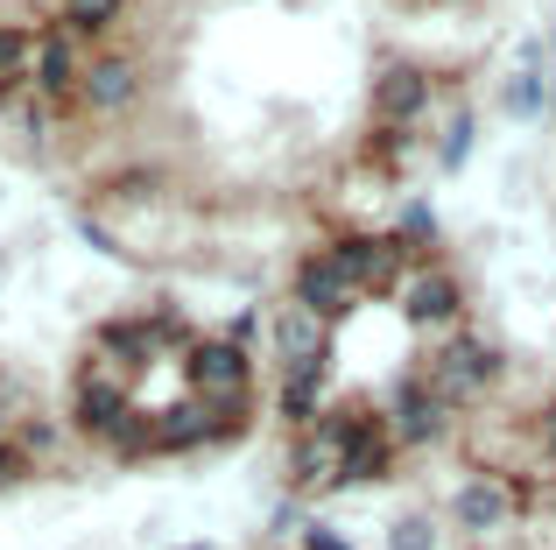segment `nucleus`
<instances>
[{
    "mask_svg": "<svg viewBox=\"0 0 556 550\" xmlns=\"http://www.w3.org/2000/svg\"><path fill=\"white\" fill-rule=\"evenodd\" d=\"M190 396L198 402H212V410H226V416H240V402H247V353L232 339H198L190 346Z\"/></svg>",
    "mask_w": 556,
    "mask_h": 550,
    "instance_id": "f257e3e1",
    "label": "nucleus"
},
{
    "mask_svg": "<svg viewBox=\"0 0 556 550\" xmlns=\"http://www.w3.org/2000/svg\"><path fill=\"white\" fill-rule=\"evenodd\" d=\"M275 353H282V367L289 374H303V367H325L331 360V325L311 311V303H282L275 311Z\"/></svg>",
    "mask_w": 556,
    "mask_h": 550,
    "instance_id": "f03ea898",
    "label": "nucleus"
},
{
    "mask_svg": "<svg viewBox=\"0 0 556 550\" xmlns=\"http://www.w3.org/2000/svg\"><path fill=\"white\" fill-rule=\"evenodd\" d=\"M36 85L50 99H64V92H78L85 85V50H78V28H64L56 22L50 36L36 42Z\"/></svg>",
    "mask_w": 556,
    "mask_h": 550,
    "instance_id": "7ed1b4c3",
    "label": "nucleus"
},
{
    "mask_svg": "<svg viewBox=\"0 0 556 550\" xmlns=\"http://www.w3.org/2000/svg\"><path fill=\"white\" fill-rule=\"evenodd\" d=\"M394 297H402V311L416 317V325H444V317H458V283H451L444 268H408L402 283H394Z\"/></svg>",
    "mask_w": 556,
    "mask_h": 550,
    "instance_id": "20e7f679",
    "label": "nucleus"
},
{
    "mask_svg": "<svg viewBox=\"0 0 556 550\" xmlns=\"http://www.w3.org/2000/svg\"><path fill=\"white\" fill-rule=\"evenodd\" d=\"M486 374H493V353L472 339V332H458V339L437 353V382H430V388L451 402V396H472V388H486Z\"/></svg>",
    "mask_w": 556,
    "mask_h": 550,
    "instance_id": "39448f33",
    "label": "nucleus"
},
{
    "mask_svg": "<svg viewBox=\"0 0 556 550\" xmlns=\"http://www.w3.org/2000/svg\"><path fill=\"white\" fill-rule=\"evenodd\" d=\"M296 297L311 303L317 317H339V311L359 303V289H353V275L331 262V254H317V262H303V275H296Z\"/></svg>",
    "mask_w": 556,
    "mask_h": 550,
    "instance_id": "423d86ee",
    "label": "nucleus"
},
{
    "mask_svg": "<svg viewBox=\"0 0 556 550\" xmlns=\"http://www.w3.org/2000/svg\"><path fill=\"white\" fill-rule=\"evenodd\" d=\"M507 515H515V487H507V480L479 473V480L458 487V523L465 529H493V523H507Z\"/></svg>",
    "mask_w": 556,
    "mask_h": 550,
    "instance_id": "0eeeda50",
    "label": "nucleus"
},
{
    "mask_svg": "<svg viewBox=\"0 0 556 550\" xmlns=\"http://www.w3.org/2000/svg\"><path fill=\"white\" fill-rule=\"evenodd\" d=\"M437 430H444V396H437V388H402V396H394V438L430 445Z\"/></svg>",
    "mask_w": 556,
    "mask_h": 550,
    "instance_id": "6e6552de",
    "label": "nucleus"
},
{
    "mask_svg": "<svg viewBox=\"0 0 556 550\" xmlns=\"http://www.w3.org/2000/svg\"><path fill=\"white\" fill-rule=\"evenodd\" d=\"M296 487H339V430L311 424V438L296 445Z\"/></svg>",
    "mask_w": 556,
    "mask_h": 550,
    "instance_id": "1a4fd4ad",
    "label": "nucleus"
},
{
    "mask_svg": "<svg viewBox=\"0 0 556 550\" xmlns=\"http://www.w3.org/2000/svg\"><path fill=\"white\" fill-rule=\"evenodd\" d=\"M422 99H430V78H422L416 64H394L388 78H380V121H416Z\"/></svg>",
    "mask_w": 556,
    "mask_h": 550,
    "instance_id": "9d476101",
    "label": "nucleus"
},
{
    "mask_svg": "<svg viewBox=\"0 0 556 550\" xmlns=\"http://www.w3.org/2000/svg\"><path fill=\"white\" fill-rule=\"evenodd\" d=\"M135 85H141V78H135V64H127V57H99V64L85 71L78 92L92 99V107H106V113H113V107H127V99H135Z\"/></svg>",
    "mask_w": 556,
    "mask_h": 550,
    "instance_id": "9b49d317",
    "label": "nucleus"
},
{
    "mask_svg": "<svg viewBox=\"0 0 556 550\" xmlns=\"http://www.w3.org/2000/svg\"><path fill=\"white\" fill-rule=\"evenodd\" d=\"M317 402H325V367H303L282 382V416H296V424H317Z\"/></svg>",
    "mask_w": 556,
    "mask_h": 550,
    "instance_id": "f8f14e48",
    "label": "nucleus"
},
{
    "mask_svg": "<svg viewBox=\"0 0 556 550\" xmlns=\"http://www.w3.org/2000/svg\"><path fill=\"white\" fill-rule=\"evenodd\" d=\"M36 71V42L28 36H14V28H0V99L14 92V85Z\"/></svg>",
    "mask_w": 556,
    "mask_h": 550,
    "instance_id": "ddd939ff",
    "label": "nucleus"
},
{
    "mask_svg": "<svg viewBox=\"0 0 556 550\" xmlns=\"http://www.w3.org/2000/svg\"><path fill=\"white\" fill-rule=\"evenodd\" d=\"M113 14H121V0H64V28H106Z\"/></svg>",
    "mask_w": 556,
    "mask_h": 550,
    "instance_id": "4468645a",
    "label": "nucleus"
},
{
    "mask_svg": "<svg viewBox=\"0 0 556 550\" xmlns=\"http://www.w3.org/2000/svg\"><path fill=\"white\" fill-rule=\"evenodd\" d=\"M388 543L394 550H430L437 543V523H430V515H402V523L388 529Z\"/></svg>",
    "mask_w": 556,
    "mask_h": 550,
    "instance_id": "2eb2a0df",
    "label": "nucleus"
},
{
    "mask_svg": "<svg viewBox=\"0 0 556 550\" xmlns=\"http://www.w3.org/2000/svg\"><path fill=\"white\" fill-rule=\"evenodd\" d=\"M507 107H515L521 121H529V113L543 107V78H515V85H507Z\"/></svg>",
    "mask_w": 556,
    "mask_h": 550,
    "instance_id": "dca6fc26",
    "label": "nucleus"
},
{
    "mask_svg": "<svg viewBox=\"0 0 556 550\" xmlns=\"http://www.w3.org/2000/svg\"><path fill=\"white\" fill-rule=\"evenodd\" d=\"M465 149H472V121L458 113V127L444 135V163H465Z\"/></svg>",
    "mask_w": 556,
    "mask_h": 550,
    "instance_id": "f3484780",
    "label": "nucleus"
},
{
    "mask_svg": "<svg viewBox=\"0 0 556 550\" xmlns=\"http://www.w3.org/2000/svg\"><path fill=\"white\" fill-rule=\"evenodd\" d=\"M402 226H408V240H430V205H408Z\"/></svg>",
    "mask_w": 556,
    "mask_h": 550,
    "instance_id": "a211bd4d",
    "label": "nucleus"
},
{
    "mask_svg": "<svg viewBox=\"0 0 556 550\" xmlns=\"http://www.w3.org/2000/svg\"><path fill=\"white\" fill-rule=\"evenodd\" d=\"M311 550H353V543H339L331 529H317V537H311Z\"/></svg>",
    "mask_w": 556,
    "mask_h": 550,
    "instance_id": "6ab92c4d",
    "label": "nucleus"
},
{
    "mask_svg": "<svg viewBox=\"0 0 556 550\" xmlns=\"http://www.w3.org/2000/svg\"><path fill=\"white\" fill-rule=\"evenodd\" d=\"M543 445L556 452V410H543Z\"/></svg>",
    "mask_w": 556,
    "mask_h": 550,
    "instance_id": "aec40b11",
    "label": "nucleus"
}]
</instances>
